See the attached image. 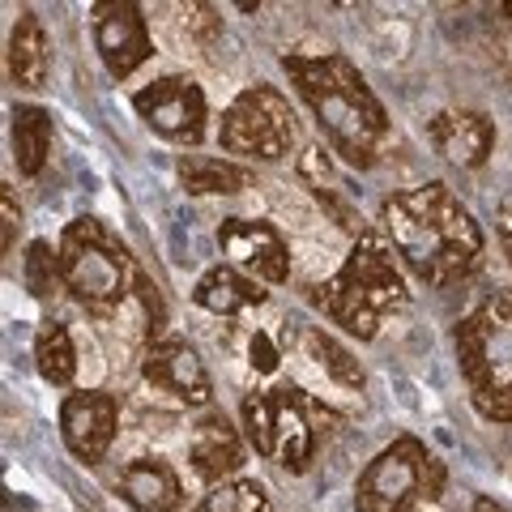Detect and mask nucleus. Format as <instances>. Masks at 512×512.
I'll use <instances>...</instances> for the list:
<instances>
[{"mask_svg":"<svg viewBox=\"0 0 512 512\" xmlns=\"http://www.w3.org/2000/svg\"><path fill=\"white\" fill-rule=\"evenodd\" d=\"M470 512H512V508H504L500 500H491V495H478V500H474V508Z\"/></svg>","mask_w":512,"mask_h":512,"instance_id":"c85d7f7f","label":"nucleus"},{"mask_svg":"<svg viewBox=\"0 0 512 512\" xmlns=\"http://www.w3.org/2000/svg\"><path fill=\"white\" fill-rule=\"evenodd\" d=\"M47 73H52V47H47V30L35 13H22L9 30V77L22 90H43Z\"/></svg>","mask_w":512,"mask_h":512,"instance_id":"a211bd4d","label":"nucleus"},{"mask_svg":"<svg viewBox=\"0 0 512 512\" xmlns=\"http://www.w3.org/2000/svg\"><path fill=\"white\" fill-rule=\"evenodd\" d=\"M218 248L222 256L248 274L256 282H269V286H282L291 278V248L286 239L269 227V222H252V218H222L218 227Z\"/></svg>","mask_w":512,"mask_h":512,"instance_id":"9d476101","label":"nucleus"},{"mask_svg":"<svg viewBox=\"0 0 512 512\" xmlns=\"http://www.w3.org/2000/svg\"><path fill=\"white\" fill-rule=\"evenodd\" d=\"M303 346H308V355L325 367V376L329 380H338L342 389H363L367 384V376H363V363L355 359V350L350 346H342L333 333H325V329H303Z\"/></svg>","mask_w":512,"mask_h":512,"instance_id":"4be33fe9","label":"nucleus"},{"mask_svg":"<svg viewBox=\"0 0 512 512\" xmlns=\"http://www.w3.org/2000/svg\"><path fill=\"white\" fill-rule=\"evenodd\" d=\"M244 436L265 461H278L282 470L303 474L316 457L320 406L295 384H278V389H261L244 397Z\"/></svg>","mask_w":512,"mask_h":512,"instance_id":"423d86ee","label":"nucleus"},{"mask_svg":"<svg viewBox=\"0 0 512 512\" xmlns=\"http://www.w3.org/2000/svg\"><path fill=\"white\" fill-rule=\"evenodd\" d=\"M444 491V461L419 436H397L367 461L355 483L359 512H410Z\"/></svg>","mask_w":512,"mask_h":512,"instance_id":"0eeeda50","label":"nucleus"},{"mask_svg":"<svg viewBox=\"0 0 512 512\" xmlns=\"http://www.w3.org/2000/svg\"><path fill=\"white\" fill-rule=\"evenodd\" d=\"M22 278L30 286L35 299H56L64 291V265H60V248H52L47 239H35L26 248V261H22Z\"/></svg>","mask_w":512,"mask_h":512,"instance_id":"b1692460","label":"nucleus"},{"mask_svg":"<svg viewBox=\"0 0 512 512\" xmlns=\"http://www.w3.org/2000/svg\"><path fill=\"white\" fill-rule=\"evenodd\" d=\"M495 231H500V248L508 256V265H512V210L500 214V222H495Z\"/></svg>","mask_w":512,"mask_h":512,"instance_id":"cd10ccee","label":"nucleus"},{"mask_svg":"<svg viewBox=\"0 0 512 512\" xmlns=\"http://www.w3.org/2000/svg\"><path fill=\"white\" fill-rule=\"evenodd\" d=\"M35 367L47 384H60V389L73 384V376H77V346L69 338V329L52 316L35 329Z\"/></svg>","mask_w":512,"mask_h":512,"instance_id":"412c9836","label":"nucleus"},{"mask_svg":"<svg viewBox=\"0 0 512 512\" xmlns=\"http://www.w3.org/2000/svg\"><path fill=\"white\" fill-rule=\"evenodd\" d=\"M94 47H99L107 73L116 77V82L120 77H133L154 52L150 26H146V18H141V9L128 5V0L94 5Z\"/></svg>","mask_w":512,"mask_h":512,"instance_id":"f8f14e48","label":"nucleus"},{"mask_svg":"<svg viewBox=\"0 0 512 512\" xmlns=\"http://www.w3.org/2000/svg\"><path fill=\"white\" fill-rule=\"evenodd\" d=\"M192 303L205 312H214V316H235L244 308L265 303V291H261V282L239 274L235 265H214L197 278V286H192Z\"/></svg>","mask_w":512,"mask_h":512,"instance_id":"f3484780","label":"nucleus"},{"mask_svg":"<svg viewBox=\"0 0 512 512\" xmlns=\"http://www.w3.org/2000/svg\"><path fill=\"white\" fill-rule=\"evenodd\" d=\"M188 457H192V470H197L205 483L218 487L244 466V436H239V427L227 419V414L210 410L197 427H192Z\"/></svg>","mask_w":512,"mask_h":512,"instance_id":"2eb2a0df","label":"nucleus"},{"mask_svg":"<svg viewBox=\"0 0 512 512\" xmlns=\"http://www.w3.org/2000/svg\"><path fill=\"white\" fill-rule=\"evenodd\" d=\"M175 175L188 197H231L252 184V171L231 163V158H210V154H180Z\"/></svg>","mask_w":512,"mask_h":512,"instance_id":"6ab92c4d","label":"nucleus"},{"mask_svg":"<svg viewBox=\"0 0 512 512\" xmlns=\"http://www.w3.org/2000/svg\"><path fill=\"white\" fill-rule=\"evenodd\" d=\"M504 13H508V18H512V0H508V5H504Z\"/></svg>","mask_w":512,"mask_h":512,"instance_id":"c756f323","label":"nucleus"},{"mask_svg":"<svg viewBox=\"0 0 512 512\" xmlns=\"http://www.w3.org/2000/svg\"><path fill=\"white\" fill-rule=\"evenodd\" d=\"M141 376L184 406H210L214 402L210 372H205L201 355L188 342H175V338L150 342L146 355H141Z\"/></svg>","mask_w":512,"mask_h":512,"instance_id":"ddd939ff","label":"nucleus"},{"mask_svg":"<svg viewBox=\"0 0 512 512\" xmlns=\"http://www.w3.org/2000/svg\"><path fill=\"white\" fill-rule=\"evenodd\" d=\"M380 227L402 261L423 286H453L470 278L483 261V227L461 205L448 184L431 180L393 192L380 201Z\"/></svg>","mask_w":512,"mask_h":512,"instance_id":"f257e3e1","label":"nucleus"},{"mask_svg":"<svg viewBox=\"0 0 512 512\" xmlns=\"http://www.w3.org/2000/svg\"><path fill=\"white\" fill-rule=\"evenodd\" d=\"M299 171H303V180L312 184V192L320 201L329 205V214L342 222V227L350 231V235H363L367 227H359L355 222V214H350V205H346V192H342V184H338V175H333V167H329V158H325V150H308L303 154V163H299Z\"/></svg>","mask_w":512,"mask_h":512,"instance_id":"5701e85b","label":"nucleus"},{"mask_svg":"<svg viewBox=\"0 0 512 512\" xmlns=\"http://www.w3.org/2000/svg\"><path fill=\"white\" fill-rule=\"evenodd\" d=\"M282 69L316 116L329 150L346 158L350 167H372L380 141L389 137V116H384L380 99L367 86V77L342 52H320V56L291 52L282 56Z\"/></svg>","mask_w":512,"mask_h":512,"instance_id":"f03ea898","label":"nucleus"},{"mask_svg":"<svg viewBox=\"0 0 512 512\" xmlns=\"http://www.w3.org/2000/svg\"><path fill=\"white\" fill-rule=\"evenodd\" d=\"M457 367L474 410L487 423H512V291H491L453 333Z\"/></svg>","mask_w":512,"mask_h":512,"instance_id":"20e7f679","label":"nucleus"},{"mask_svg":"<svg viewBox=\"0 0 512 512\" xmlns=\"http://www.w3.org/2000/svg\"><path fill=\"white\" fill-rule=\"evenodd\" d=\"M64 291L90 316H111L128 295V248L99 218H73L60 235Z\"/></svg>","mask_w":512,"mask_h":512,"instance_id":"39448f33","label":"nucleus"},{"mask_svg":"<svg viewBox=\"0 0 512 512\" xmlns=\"http://www.w3.org/2000/svg\"><path fill=\"white\" fill-rule=\"evenodd\" d=\"M192 512H269V500L265 487L252 483V478H227V483L210 487V495Z\"/></svg>","mask_w":512,"mask_h":512,"instance_id":"393cba45","label":"nucleus"},{"mask_svg":"<svg viewBox=\"0 0 512 512\" xmlns=\"http://www.w3.org/2000/svg\"><path fill=\"white\" fill-rule=\"evenodd\" d=\"M0 214H5V239H0V248H5V256H9L13 244H18V231H22V210H18V201H13L9 184L0 188Z\"/></svg>","mask_w":512,"mask_h":512,"instance_id":"a878e982","label":"nucleus"},{"mask_svg":"<svg viewBox=\"0 0 512 512\" xmlns=\"http://www.w3.org/2000/svg\"><path fill=\"white\" fill-rule=\"evenodd\" d=\"M133 107L158 137L175 141V146H197L205 137V120H210L205 94L192 77H158L154 86L133 94Z\"/></svg>","mask_w":512,"mask_h":512,"instance_id":"1a4fd4ad","label":"nucleus"},{"mask_svg":"<svg viewBox=\"0 0 512 512\" xmlns=\"http://www.w3.org/2000/svg\"><path fill=\"white\" fill-rule=\"evenodd\" d=\"M13 163L22 175H39L47 167V154H52V116L35 103H18L13 107Z\"/></svg>","mask_w":512,"mask_h":512,"instance_id":"aec40b11","label":"nucleus"},{"mask_svg":"<svg viewBox=\"0 0 512 512\" xmlns=\"http://www.w3.org/2000/svg\"><path fill=\"white\" fill-rule=\"evenodd\" d=\"M427 137L453 167H483L495 150V120L487 111L453 107L427 124Z\"/></svg>","mask_w":512,"mask_h":512,"instance_id":"4468645a","label":"nucleus"},{"mask_svg":"<svg viewBox=\"0 0 512 512\" xmlns=\"http://www.w3.org/2000/svg\"><path fill=\"white\" fill-rule=\"evenodd\" d=\"M120 427V402L103 389H82L69 393L60 406V436L69 444V453L86 466H99L107 457L111 440H116Z\"/></svg>","mask_w":512,"mask_h":512,"instance_id":"9b49d317","label":"nucleus"},{"mask_svg":"<svg viewBox=\"0 0 512 512\" xmlns=\"http://www.w3.org/2000/svg\"><path fill=\"white\" fill-rule=\"evenodd\" d=\"M120 500L133 512H180L184 483L163 457H137L120 470Z\"/></svg>","mask_w":512,"mask_h":512,"instance_id":"dca6fc26","label":"nucleus"},{"mask_svg":"<svg viewBox=\"0 0 512 512\" xmlns=\"http://www.w3.org/2000/svg\"><path fill=\"white\" fill-rule=\"evenodd\" d=\"M218 141L227 154L252 158V163H278L299 141L291 99H286L278 86H265V82L239 90L231 107L222 111Z\"/></svg>","mask_w":512,"mask_h":512,"instance_id":"6e6552de","label":"nucleus"},{"mask_svg":"<svg viewBox=\"0 0 512 512\" xmlns=\"http://www.w3.org/2000/svg\"><path fill=\"white\" fill-rule=\"evenodd\" d=\"M248 355H252V367H256V372H261V376L278 372V346L269 342V333H256L252 346H248Z\"/></svg>","mask_w":512,"mask_h":512,"instance_id":"bb28decb","label":"nucleus"},{"mask_svg":"<svg viewBox=\"0 0 512 512\" xmlns=\"http://www.w3.org/2000/svg\"><path fill=\"white\" fill-rule=\"evenodd\" d=\"M308 299L333 325H342L350 338L372 342L384 320L410 303V291H406V274L393 244L380 231H363L350 244L338 274L312 286Z\"/></svg>","mask_w":512,"mask_h":512,"instance_id":"7ed1b4c3","label":"nucleus"}]
</instances>
